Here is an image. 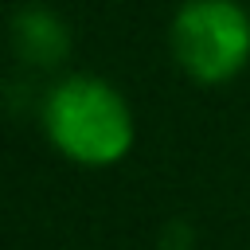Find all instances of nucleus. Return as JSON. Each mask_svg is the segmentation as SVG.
I'll return each mask as SVG.
<instances>
[{"mask_svg": "<svg viewBox=\"0 0 250 250\" xmlns=\"http://www.w3.org/2000/svg\"><path fill=\"white\" fill-rule=\"evenodd\" d=\"M172 47L188 74L223 82L250 55V16L234 0H188L172 23Z\"/></svg>", "mask_w": 250, "mask_h": 250, "instance_id": "f03ea898", "label": "nucleus"}, {"mask_svg": "<svg viewBox=\"0 0 250 250\" xmlns=\"http://www.w3.org/2000/svg\"><path fill=\"white\" fill-rule=\"evenodd\" d=\"M16 47H20L23 59H35V62L47 66L66 51V31L43 8H23L16 16Z\"/></svg>", "mask_w": 250, "mask_h": 250, "instance_id": "7ed1b4c3", "label": "nucleus"}, {"mask_svg": "<svg viewBox=\"0 0 250 250\" xmlns=\"http://www.w3.org/2000/svg\"><path fill=\"white\" fill-rule=\"evenodd\" d=\"M47 137L78 164H113L133 145V117L125 98L102 78H66L51 90L43 109Z\"/></svg>", "mask_w": 250, "mask_h": 250, "instance_id": "f257e3e1", "label": "nucleus"}]
</instances>
